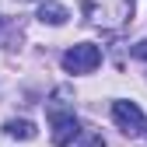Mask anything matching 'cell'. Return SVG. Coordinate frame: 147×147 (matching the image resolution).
I'll list each match as a JSON object with an SVG mask.
<instances>
[{"label":"cell","mask_w":147,"mask_h":147,"mask_svg":"<svg viewBox=\"0 0 147 147\" xmlns=\"http://www.w3.org/2000/svg\"><path fill=\"white\" fill-rule=\"evenodd\" d=\"M4 133L18 137V140H32L35 137V123H28V119H7L4 123Z\"/></svg>","instance_id":"cell-6"},{"label":"cell","mask_w":147,"mask_h":147,"mask_svg":"<svg viewBox=\"0 0 147 147\" xmlns=\"http://www.w3.org/2000/svg\"><path fill=\"white\" fill-rule=\"evenodd\" d=\"M74 144H77V147H105V137L95 133V130H81Z\"/></svg>","instance_id":"cell-7"},{"label":"cell","mask_w":147,"mask_h":147,"mask_svg":"<svg viewBox=\"0 0 147 147\" xmlns=\"http://www.w3.org/2000/svg\"><path fill=\"white\" fill-rule=\"evenodd\" d=\"M4 25H7V21H4V18H0V32H4Z\"/></svg>","instance_id":"cell-9"},{"label":"cell","mask_w":147,"mask_h":147,"mask_svg":"<svg viewBox=\"0 0 147 147\" xmlns=\"http://www.w3.org/2000/svg\"><path fill=\"white\" fill-rule=\"evenodd\" d=\"M39 21H42V25H63V21H67V7L49 0V4L39 7Z\"/></svg>","instance_id":"cell-5"},{"label":"cell","mask_w":147,"mask_h":147,"mask_svg":"<svg viewBox=\"0 0 147 147\" xmlns=\"http://www.w3.org/2000/svg\"><path fill=\"white\" fill-rule=\"evenodd\" d=\"M112 119L119 123V130L126 137H140L147 130V119H144V112H140L137 102H116L112 105Z\"/></svg>","instance_id":"cell-4"},{"label":"cell","mask_w":147,"mask_h":147,"mask_svg":"<svg viewBox=\"0 0 147 147\" xmlns=\"http://www.w3.org/2000/svg\"><path fill=\"white\" fill-rule=\"evenodd\" d=\"M98 63H102V49L91 46V42H81V46L63 53V70L67 74H91V70H98Z\"/></svg>","instance_id":"cell-3"},{"label":"cell","mask_w":147,"mask_h":147,"mask_svg":"<svg viewBox=\"0 0 147 147\" xmlns=\"http://www.w3.org/2000/svg\"><path fill=\"white\" fill-rule=\"evenodd\" d=\"M49 123H53V147H70L81 133V123L74 116V109H60V91L49 98Z\"/></svg>","instance_id":"cell-2"},{"label":"cell","mask_w":147,"mask_h":147,"mask_svg":"<svg viewBox=\"0 0 147 147\" xmlns=\"http://www.w3.org/2000/svg\"><path fill=\"white\" fill-rule=\"evenodd\" d=\"M144 133H147V130H144Z\"/></svg>","instance_id":"cell-10"},{"label":"cell","mask_w":147,"mask_h":147,"mask_svg":"<svg viewBox=\"0 0 147 147\" xmlns=\"http://www.w3.org/2000/svg\"><path fill=\"white\" fill-rule=\"evenodd\" d=\"M81 7H84V18L91 25H98V28H123V25H130L137 0H81Z\"/></svg>","instance_id":"cell-1"},{"label":"cell","mask_w":147,"mask_h":147,"mask_svg":"<svg viewBox=\"0 0 147 147\" xmlns=\"http://www.w3.org/2000/svg\"><path fill=\"white\" fill-rule=\"evenodd\" d=\"M133 56H137V60H147V39H144V42H137V46H133Z\"/></svg>","instance_id":"cell-8"}]
</instances>
